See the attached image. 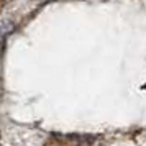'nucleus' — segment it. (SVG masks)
Returning <instances> with one entry per match:
<instances>
[]
</instances>
